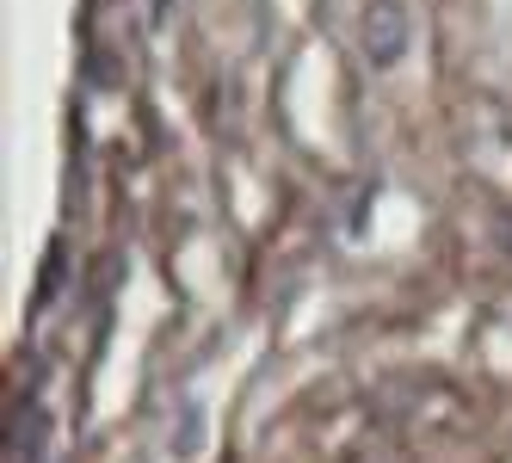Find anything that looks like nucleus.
<instances>
[{
	"mask_svg": "<svg viewBox=\"0 0 512 463\" xmlns=\"http://www.w3.org/2000/svg\"><path fill=\"white\" fill-rule=\"evenodd\" d=\"M358 50L371 68H395L414 50V7L408 0H364L358 7Z\"/></svg>",
	"mask_w": 512,
	"mask_h": 463,
	"instance_id": "f257e3e1",
	"label": "nucleus"
},
{
	"mask_svg": "<svg viewBox=\"0 0 512 463\" xmlns=\"http://www.w3.org/2000/svg\"><path fill=\"white\" fill-rule=\"evenodd\" d=\"M38 451H44V414L25 408V414H19V433H13V445H7V463H38Z\"/></svg>",
	"mask_w": 512,
	"mask_h": 463,
	"instance_id": "f03ea898",
	"label": "nucleus"
}]
</instances>
